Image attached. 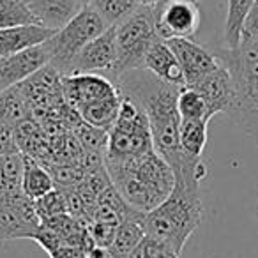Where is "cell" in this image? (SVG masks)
<instances>
[{"instance_id": "18", "label": "cell", "mask_w": 258, "mask_h": 258, "mask_svg": "<svg viewBox=\"0 0 258 258\" xmlns=\"http://www.w3.org/2000/svg\"><path fill=\"white\" fill-rule=\"evenodd\" d=\"M39 25L58 30L82 9L78 0H20Z\"/></svg>"}, {"instance_id": "27", "label": "cell", "mask_w": 258, "mask_h": 258, "mask_svg": "<svg viewBox=\"0 0 258 258\" xmlns=\"http://www.w3.org/2000/svg\"><path fill=\"white\" fill-rule=\"evenodd\" d=\"M73 133L78 138V142L82 144L85 152H94V154L104 156L106 145H108L106 129L96 127V125H90V124H87V122L80 120L78 124H76V127L73 129Z\"/></svg>"}, {"instance_id": "14", "label": "cell", "mask_w": 258, "mask_h": 258, "mask_svg": "<svg viewBox=\"0 0 258 258\" xmlns=\"http://www.w3.org/2000/svg\"><path fill=\"white\" fill-rule=\"evenodd\" d=\"M187 87L200 92V96L204 97L205 104H207L209 118H212L218 113H226L230 110V106H232L233 83L228 69L223 64H219L218 69L202 76L198 82H195L193 85H187Z\"/></svg>"}, {"instance_id": "20", "label": "cell", "mask_w": 258, "mask_h": 258, "mask_svg": "<svg viewBox=\"0 0 258 258\" xmlns=\"http://www.w3.org/2000/svg\"><path fill=\"white\" fill-rule=\"evenodd\" d=\"M145 237L144 228V212H138L125 218L120 225L115 228V237L110 249L120 258H127L129 253L142 242Z\"/></svg>"}, {"instance_id": "2", "label": "cell", "mask_w": 258, "mask_h": 258, "mask_svg": "<svg viewBox=\"0 0 258 258\" xmlns=\"http://www.w3.org/2000/svg\"><path fill=\"white\" fill-rule=\"evenodd\" d=\"M175 184L165 202L144 214L145 233L165 242L175 253H182L189 237L198 230L204 218L200 182L207 175L204 161L198 166L173 172Z\"/></svg>"}, {"instance_id": "24", "label": "cell", "mask_w": 258, "mask_h": 258, "mask_svg": "<svg viewBox=\"0 0 258 258\" xmlns=\"http://www.w3.org/2000/svg\"><path fill=\"white\" fill-rule=\"evenodd\" d=\"M207 118H182L179 127L180 149L193 158H202V152L207 144Z\"/></svg>"}, {"instance_id": "35", "label": "cell", "mask_w": 258, "mask_h": 258, "mask_svg": "<svg viewBox=\"0 0 258 258\" xmlns=\"http://www.w3.org/2000/svg\"><path fill=\"white\" fill-rule=\"evenodd\" d=\"M256 32H258V0H254L249 16H247V20H246V25H244L242 37L253 36V34H256Z\"/></svg>"}, {"instance_id": "23", "label": "cell", "mask_w": 258, "mask_h": 258, "mask_svg": "<svg viewBox=\"0 0 258 258\" xmlns=\"http://www.w3.org/2000/svg\"><path fill=\"white\" fill-rule=\"evenodd\" d=\"M254 0H228L225 20V43L226 48H237L242 41L244 25L251 13Z\"/></svg>"}, {"instance_id": "15", "label": "cell", "mask_w": 258, "mask_h": 258, "mask_svg": "<svg viewBox=\"0 0 258 258\" xmlns=\"http://www.w3.org/2000/svg\"><path fill=\"white\" fill-rule=\"evenodd\" d=\"M154 149L151 129L147 131H122V129L111 127L108 131V145L104 152V159H131L144 156Z\"/></svg>"}, {"instance_id": "29", "label": "cell", "mask_w": 258, "mask_h": 258, "mask_svg": "<svg viewBox=\"0 0 258 258\" xmlns=\"http://www.w3.org/2000/svg\"><path fill=\"white\" fill-rule=\"evenodd\" d=\"M177 110H179L180 118H207V104L200 92H197L191 87H180L179 96H177Z\"/></svg>"}, {"instance_id": "12", "label": "cell", "mask_w": 258, "mask_h": 258, "mask_svg": "<svg viewBox=\"0 0 258 258\" xmlns=\"http://www.w3.org/2000/svg\"><path fill=\"white\" fill-rule=\"evenodd\" d=\"M117 60L115 50V27H108L103 34L94 37L90 43L82 48L75 58L73 73H99L111 78V73Z\"/></svg>"}, {"instance_id": "34", "label": "cell", "mask_w": 258, "mask_h": 258, "mask_svg": "<svg viewBox=\"0 0 258 258\" xmlns=\"http://www.w3.org/2000/svg\"><path fill=\"white\" fill-rule=\"evenodd\" d=\"M48 256L50 258H87L89 256V253L80 246L62 244L60 247H57V249H53L51 253H48Z\"/></svg>"}, {"instance_id": "33", "label": "cell", "mask_w": 258, "mask_h": 258, "mask_svg": "<svg viewBox=\"0 0 258 258\" xmlns=\"http://www.w3.org/2000/svg\"><path fill=\"white\" fill-rule=\"evenodd\" d=\"M16 149H18V145H16V138H15V127L0 122V156L8 154L11 151H16Z\"/></svg>"}, {"instance_id": "19", "label": "cell", "mask_w": 258, "mask_h": 258, "mask_svg": "<svg viewBox=\"0 0 258 258\" xmlns=\"http://www.w3.org/2000/svg\"><path fill=\"white\" fill-rule=\"evenodd\" d=\"M133 214H138V211H135L131 205L125 204V200L118 195L113 184L108 186L101 193V197L97 198V202L89 211V216L92 218V221L106 223V225L111 226H118L125 218Z\"/></svg>"}, {"instance_id": "26", "label": "cell", "mask_w": 258, "mask_h": 258, "mask_svg": "<svg viewBox=\"0 0 258 258\" xmlns=\"http://www.w3.org/2000/svg\"><path fill=\"white\" fill-rule=\"evenodd\" d=\"M90 8L96 9V13L104 20L108 27H115L137 11L138 2L137 0H92Z\"/></svg>"}, {"instance_id": "37", "label": "cell", "mask_w": 258, "mask_h": 258, "mask_svg": "<svg viewBox=\"0 0 258 258\" xmlns=\"http://www.w3.org/2000/svg\"><path fill=\"white\" fill-rule=\"evenodd\" d=\"M80 2V6H82V8H85V6H90V2H92V0H78Z\"/></svg>"}, {"instance_id": "31", "label": "cell", "mask_w": 258, "mask_h": 258, "mask_svg": "<svg viewBox=\"0 0 258 258\" xmlns=\"http://www.w3.org/2000/svg\"><path fill=\"white\" fill-rule=\"evenodd\" d=\"M30 240H36V242L39 244L46 253H51L53 249L60 247L62 244H66L64 239H62L57 232H53V230L46 228V226H43V225H41L39 228L30 235Z\"/></svg>"}, {"instance_id": "13", "label": "cell", "mask_w": 258, "mask_h": 258, "mask_svg": "<svg viewBox=\"0 0 258 258\" xmlns=\"http://www.w3.org/2000/svg\"><path fill=\"white\" fill-rule=\"evenodd\" d=\"M50 62L46 46L37 44L15 55L0 57V90L18 85Z\"/></svg>"}, {"instance_id": "9", "label": "cell", "mask_w": 258, "mask_h": 258, "mask_svg": "<svg viewBox=\"0 0 258 258\" xmlns=\"http://www.w3.org/2000/svg\"><path fill=\"white\" fill-rule=\"evenodd\" d=\"M18 87L29 101L34 118L37 120L66 101L62 92V75L50 62L22 83H18Z\"/></svg>"}, {"instance_id": "36", "label": "cell", "mask_w": 258, "mask_h": 258, "mask_svg": "<svg viewBox=\"0 0 258 258\" xmlns=\"http://www.w3.org/2000/svg\"><path fill=\"white\" fill-rule=\"evenodd\" d=\"M138 6H156L158 2H161V0H137Z\"/></svg>"}, {"instance_id": "17", "label": "cell", "mask_w": 258, "mask_h": 258, "mask_svg": "<svg viewBox=\"0 0 258 258\" xmlns=\"http://www.w3.org/2000/svg\"><path fill=\"white\" fill-rule=\"evenodd\" d=\"M144 68L149 69L158 78H161L163 82H168L172 85L179 87L186 85L182 68H180L175 53H173L172 48L168 46V43L165 39H158L149 48L147 55H145Z\"/></svg>"}, {"instance_id": "38", "label": "cell", "mask_w": 258, "mask_h": 258, "mask_svg": "<svg viewBox=\"0 0 258 258\" xmlns=\"http://www.w3.org/2000/svg\"><path fill=\"white\" fill-rule=\"evenodd\" d=\"M182 2H191V4H198L200 0H182Z\"/></svg>"}, {"instance_id": "4", "label": "cell", "mask_w": 258, "mask_h": 258, "mask_svg": "<svg viewBox=\"0 0 258 258\" xmlns=\"http://www.w3.org/2000/svg\"><path fill=\"white\" fill-rule=\"evenodd\" d=\"M214 55L233 83V101L226 113L258 145V32L242 37L237 48H218Z\"/></svg>"}, {"instance_id": "32", "label": "cell", "mask_w": 258, "mask_h": 258, "mask_svg": "<svg viewBox=\"0 0 258 258\" xmlns=\"http://www.w3.org/2000/svg\"><path fill=\"white\" fill-rule=\"evenodd\" d=\"M115 228H117V226H111V225L99 223V221H92L89 232H90V235H92L96 246L110 247L111 242H113V237H115Z\"/></svg>"}, {"instance_id": "8", "label": "cell", "mask_w": 258, "mask_h": 258, "mask_svg": "<svg viewBox=\"0 0 258 258\" xmlns=\"http://www.w3.org/2000/svg\"><path fill=\"white\" fill-rule=\"evenodd\" d=\"M41 226L34 200L23 191L4 193L0 191V242L15 239H30Z\"/></svg>"}, {"instance_id": "11", "label": "cell", "mask_w": 258, "mask_h": 258, "mask_svg": "<svg viewBox=\"0 0 258 258\" xmlns=\"http://www.w3.org/2000/svg\"><path fill=\"white\" fill-rule=\"evenodd\" d=\"M165 41L172 48L180 68H182L186 87L193 85L202 76L212 73L221 64L219 58L214 55V51L207 50L205 46H200V44L195 43L189 37H172V39H165Z\"/></svg>"}, {"instance_id": "6", "label": "cell", "mask_w": 258, "mask_h": 258, "mask_svg": "<svg viewBox=\"0 0 258 258\" xmlns=\"http://www.w3.org/2000/svg\"><path fill=\"white\" fill-rule=\"evenodd\" d=\"M159 39L156 30V8L138 6L124 22L115 25V50L117 60L111 73V80L131 69L144 68L149 48Z\"/></svg>"}, {"instance_id": "1", "label": "cell", "mask_w": 258, "mask_h": 258, "mask_svg": "<svg viewBox=\"0 0 258 258\" xmlns=\"http://www.w3.org/2000/svg\"><path fill=\"white\" fill-rule=\"evenodd\" d=\"M113 82L120 92L133 96L145 110L156 152L172 168L179 166L186 156H189L180 149L179 142L182 118L177 110V96L180 87L163 82L145 68L122 73Z\"/></svg>"}, {"instance_id": "28", "label": "cell", "mask_w": 258, "mask_h": 258, "mask_svg": "<svg viewBox=\"0 0 258 258\" xmlns=\"http://www.w3.org/2000/svg\"><path fill=\"white\" fill-rule=\"evenodd\" d=\"M16 25H39L32 13L20 0H0V29Z\"/></svg>"}, {"instance_id": "7", "label": "cell", "mask_w": 258, "mask_h": 258, "mask_svg": "<svg viewBox=\"0 0 258 258\" xmlns=\"http://www.w3.org/2000/svg\"><path fill=\"white\" fill-rule=\"evenodd\" d=\"M108 29L104 20L96 9L85 6L82 8L64 27L55 30V34L44 43L50 55V64L60 75H71L76 55L87 43L103 34Z\"/></svg>"}, {"instance_id": "21", "label": "cell", "mask_w": 258, "mask_h": 258, "mask_svg": "<svg viewBox=\"0 0 258 258\" xmlns=\"http://www.w3.org/2000/svg\"><path fill=\"white\" fill-rule=\"evenodd\" d=\"M32 117V108L18 85L0 90V122L16 127Z\"/></svg>"}, {"instance_id": "3", "label": "cell", "mask_w": 258, "mask_h": 258, "mask_svg": "<svg viewBox=\"0 0 258 258\" xmlns=\"http://www.w3.org/2000/svg\"><path fill=\"white\" fill-rule=\"evenodd\" d=\"M113 187L135 211L149 212L166 200L173 189V170L156 151L131 159H104Z\"/></svg>"}, {"instance_id": "22", "label": "cell", "mask_w": 258, "mask_h": 258, "mask_svg": "<svg viewBox=\"0 0 258 258\" xmlns=\"http://www.w3.org/2000/svg\"><path fill=\"white\" fill-rule=\"evenodd\" d=\"M22 189L30 200H37L43 195L55 189V182L51 179L50 172L46 170V166L41 161H37L36 158H30V156H25V172H23L22 179Z\"/></svg>"}, {"instance_id": "16", "label": "cell", "mask_w": 258, "mask_h": 258, "mask_svg": "<svg viewBox=\"0 0 258 258\" xmlns=\"http://www.w3.org/2000/svg\"><path fill=\"white\" fill-rule=\"evenodd\" d=\"M53 34V29L44 25H16L0 29V57L15 55L18 51L46 43Z\"/></svg>"}, {"instance_id": "25", "label": "cell", "mask_w": 258, "mask_h": 258, "mask_svg": "<svg viewBox=\"0 0 258 258\" xmlns=\"http://www.w3.org/2000/svg\"><path fill=\"white\" fill-rule=\"evenodd\" d=\"M25 172V154L20 149L0 156V191L20 193Z\"/></svg>"}, {"instance_id": "10", "label": "cell", "mask_w": 258, "mask_h": 258, "mask_svg": "<svg viewBox=\"0 0 258 258\" xmlns=\"http://www.w3.org/2000/svg\"><path fill=\"white\" fill-rule=\"evenodd\" d=\"M156 8V30L159 39L193 37L200 27V9L182 0H161Z\"/></svg>"}, {"instance_id": "5", "label": "cell", "mask_w": 258, "mask_h": 258, "mask_svg": "<svg viewBox=\"0 0 258 258\" xmlns=\"http://www.w3.org/2000/svg\"><path fill=\"white\" fill-rule=\"evenodd\" d=\"M62 92L83 122L110 131L120 104V92L111 78L99 73L62 75Z\"/></svg>"}, {"instance_id": "39", "label": "cell", "mask_w": 258, "mask_h": 258, "mask_svg": "<svg viewBox=\"0 0 258 258\" xmlns=\"http://www.w3.org/2000/svg\"><path fill=\"white\" fill-rule=\"evenodd\" d=\"M254 216H256V221H258V204H256V209H254Z\"/></svg>"}, {"instance_id": "30", "label": "cell", "mask_w": 258, "mask_h": 258, "mask_svg": "<svg viewBox=\"0 0 258 258\" xmlns=\"http://www.w3.org/2000/svg\"><path fill=\"white\" fill-rule=\"evenodd\" d=\"M34 205H36V212L41 221L46 218L58 216V214H68L64 195H62V191L58 189V187L51 189L50 193L43 195V197L37 198V200H34Z\"/></svg>"}]
</instances>
